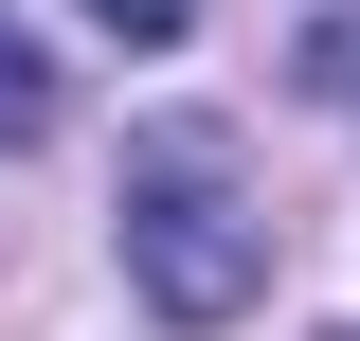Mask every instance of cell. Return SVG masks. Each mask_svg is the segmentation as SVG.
Returning <instances> with one entry per match:
<instances>
[{
  "label": "cell",
  "mask_w": 360,
  "mask_h": 341,
  "mask_svg": "<svg viewBox=\"0 0 360 341\" xmlns=\"http://www.w3.org/2000/svg\"><path fill=\"white\" fill-rule=\"evenodd\" d=\"M108 234H127L144 323H180V341H217V323H252V305H270V198H252V162H234L217 126H144Z\"/></svg>",
  "instance_id": "6da1fadb"
},
{
  "label": "cell",
  "mask_w": 360,
  "mask_h": 341,
  "mask_svg": "<svg viewBox=\"0 0 360 341\" xmlns=\"http://www.w3.org/2000/svg\"><path fill=\"white\" fill-rule=\"evenodd\" d=\"M37 126H54V54L0 18V144H37Z\"/></svg>",
  "instance_id": "7a4b0ae2"
},
{
  "label": "cell",
  "mask_w": 360,
  "mask_h": 341,
  "mask_svg": "<svg viewBox=\"0 0 360 341\" xmlns=\"http://www.w3.org/2000/svg\"><path fill=\"white\" fill-rule=\"evenodd\" d=\"M90 18H108L127 54H162V36H198V0H90Z\"/></svg>",
  "instance_id": "3957f363"
},
{
  "label": "cell",
  "mask_w": 360,
  "mask_h": 341,
  "mask_svg": "<svg viewBox=\"0 0 360 341\" xmlns=\"http://www.w3.org/2000/svg\"><path fill=\"white\" fill-rule=\"evenodd\" d=\"M307 72H324V90H342V108H360V0H342V18H324V36H307Z\"/></svg>",
  "instance_id": "277c9868"
}]
</instances>
